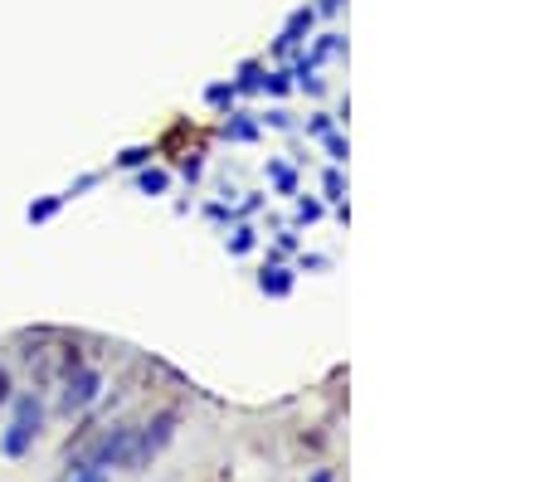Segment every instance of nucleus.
Masks as SVG:
<instances>
[{
  "label": "nucleus",
  "mask_w": 550,
  "mask_h": 482,
  "mask_svg": "<svg viewBox=\"0 0 550 482\" xmlns=\"http://www.w3.org/2000/svg\"><path fill=\"white\" fill-rule=\"evenodd\" d=\"M127 454H132V429H112V434H102L98 448L83 458V468H102V473H108L112 463L127 468Z\"/></svg>",
  "instance_id": "nucleus-4"
},
{
  "label": "nucleus",
  "mask_w": 550,
  "mask_h": 482,
  "mask_svg": "<svg viewBox=\"0 0 550 482\" xmlns=\"http://www.w3.org/2000/svg\"><path fill=\"white\" fill-rule=\"evenodd\" d=\"M29 356V371L39 381H64L69 371H78V351L74 346H39V351H25Z\"/></svg>",
  "instance_id": "nucleus-3"
},
{
  "label": "nucleus",
  "mask_w": 550,
  "mask_h": 482,
  "mask_svg": "<svg viewBox=\"0 0 550 482\" xmlns=\"http://www.w3.org/2000/svg\"><path fill=\"white\" fill-rule=\"evenodd\" d=\"M98 390H102V381H98V371H69L64 375V414H78V409H88L93 399H98Z\"/></svg>",
  "instance_id": "nucleus-5"
},
{
  "label": "nucleus",
  "mask_w": 550,
  "mask_h": 482,
  "mask_svg": "<svg viewBox=\"0 0 550 482\" xmlns=\"http://www.w3.org/2000/svg\"><path fill=\"white\" fill-rule=\"evenodd\" d=\"M0 399H10V375H5V366H0Z\"/></svg>",
  "instance_id": "nucleus-12"
},
{
  "label": "nucleus",
  "mask_w": 550,
  "mask_h": 482,
  "mask_svg": "<svg viewBox=\"0 0 550 482\" xmlns=\"http://www.w3.org/2000/svg\"><path fill=\"white\" fill-rule=\"evenodd\" d=\"M35 434H39V399L25 395V399L15 405V424H10V434H5V454L20 458L29 444H35Z\"/></svg>",
  "instance_id": "nucleus-2"
},
{
  "label": "nucleus",
  "mask_w": 550,
  "mask_h": 482,
  "mask_svg": "<svg viewBox=\"0 0 550 482\" xmlns=\"http://www.w3.org/2000/svg\"><path fill=\"white\" fill-rule=\"evenodd\" d=\"M151 151L147 147H132V151H122V166H142V161H147Z\"/></svg>",
  "instance_id": "nucleus-8"
},
{
  "label": "nucleus",
  "mask_w": 550,
  "mask_h": 482,
  "mask_svg": "<svg viewBox=\"0 0 550 482\" xmlns=\"http://www.w3.org/2000/svg\"><path fill=\"white\" fill-rule=\"evenodd\" d=\"M59 210V200H44V205H29V220H49Z\"/></svg>",
  "instance_id": "nucleus-9"
},
{
  "label": "nucleus",
  "mask_w": 550,
  "mask_h": 482,
  "mask_svg": "<svg viewBox=\"0 0 550 482\" xmlns=\"http://www.w3.org/2000/svg\"><path fill=\"white\" fill-rule=\"evenodd\" d=\"M142 190H147V195H161V190H166V171H147V176H142Z\"/></svg>",
  "instance_id": "nucleus-7"
},
{
  "label": "nucleus",
  "mask_w": 550,
  "mask_h": 482,
  "mask_svg": "<svg viewBox=\"0 0 550 482\" xmlns=\"http://www.w3.org/2000/svg\"><path fill=\"white\" fill-rule=\"evenodd\" d=\"M74 482H108V478H102V468H78Z\"/></svg>",
  "instance_id": "nucleus-10"
},
{
  "label": "nucleus",
  "mask_w": 550,
  "mask_h": 482,
  "mask_svg": "<svg viewBox=\"0 0 550 482\" xmlns=\"http://www.w3.org/2000/svg\"><path fill=\"white\" fill-rule=\"evenodd\" d=\"M287 288H293V278H287L283 269H268V273H263V293H278V297H283Z\"/></svg>",
  "instance_id": "nucleus-6"
},
{
  "label": "nucleus",
  "mask_w": 550,
  "mask_h": 482,
  "mask_svg": "<svg viewBox=\"0 0 550 482\" xmlns=\"http://www.w3.org/2000/svg\"><path fill=\"white\" fill-rule=\"evenodd\" d=\"M171 429H175V414H157L147 429H132V454H127V468H147L151 458L171 444Z\"/></svg>",
  "instance_id": "nucleus-1"
},
{
  "label": "nucleus",
  "mask_w": 550,
  "mask_h": 482,
  "mask_svg": "<svg viewBox=\"0 0 550 482\" xmlns=\"http://www.w3.org/2000/svg\"><path fill=\"white\" fill-rule=\"evenodd\" d=\"M230 249H234V253H248V249H254V234H234Z\"/></svg>",
  "instance_id": "nucleus-11"
}]
</instances>
